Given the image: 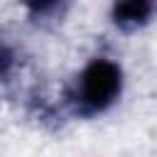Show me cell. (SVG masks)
<instances>
[{"label": "cell", "mask_w": 157, "mask_h": 157, "mask_svg": "<svg viewBox=\"0 0 157 157\" xmlns=\"http://www.w3.org/2000/svg\"><path fill=\"white\" fill-rule=\"evenodd\" d=\"M125 88V71L120 61L113 56L98 54L91 56L81 71L71 78L64 101L71 115L91 120L98 115H105L123 96Z\"/></svg>", "instance_id": "obj_1"}, {"label": "cell", "mask_w": 157, "mask_h": 157, "mask_svg": "<svg viewBox=\"0 0 157 157\" xmlns=\"http://www.w3.org/2000/svg\"><path fill=\"white\" fill-rule=\"evenodd\" d=\"M110 25L123 34H135L157 20V0H110Z\"/></svg>", "instance_id": "obj_2"}, {"label": "cell", "mask_w": 157, "mask_h": 157, "mask_svg": "<svg viewBox=\"0 0 157 157\" xmlns=\"http://www.w3.org/2000/svg\"><path fill=\"white\" fill-rule=\"evenodd\" d=\"M69 2L71 0H22V7H25L29 20H34V22H52V20H59L66 12Z\"/></svg>", "instance_id": "obj_3"}, {"label": "cell", "mask_w": 157, "mask_h": 157, "mask_svg": "<svg viewBox=\"0 0 157 157\" xmlns=\"http://www.w3.org/2000/svg\"><path fill=\"white\" fill-rule=\"evenodd\" d=\"M22 66V54L15 42L0 37V86L10 83Z\"/></svg>", "instance_id": "obj_4"}]
</instances>
